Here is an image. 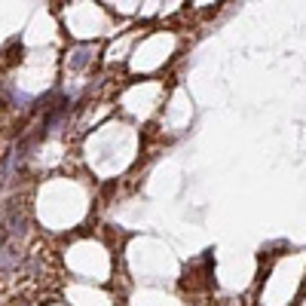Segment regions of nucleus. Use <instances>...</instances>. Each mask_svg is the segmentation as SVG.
I'll return each mask as SVG.
<instances>
[]
</instances>
